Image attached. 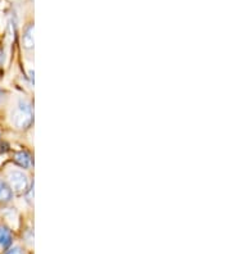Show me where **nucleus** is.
I'll use <instances>...</instances> for the list:
<instances>
[{"mask_svg": "<svg viewBox=\"0 0 231 254\" xmlns=\"http://www.w3.org/2000/svg\"><path fill=\"white\" fill-rule=\"evenodd\" d=\"M6 183L9 184L12 191L18 195H25L31 185L28 176L21 170H10L6 175Z\"/></svg>", "mask_w": 231, "mask_h": 254, "instance_id": "nucleus-2", "label": "nucleus"}, {"mask_svg": "<svg viewBox=\"0 0 231 254\" xmlns=\"http://www.w3.org/2000/svg\"><path fill=\"white\" fill-rule=\"evenodd\" d=\"M14 162L23 170H30L32 167V157L26 150H21L14 154Z\"/></svg>", "mask_w": 231, "mask_h": 254, "instance_id": "nucleus-6", "label": "nucleus"}, {"mask_svg": "<svg viewBox=\"0 0 231 254\" xmlns=\"http://www.w3.org/2000/svg\"><path fill=\"white\" fill-rule=\"evenodd\" d=\"M5 91L3 90V89H0V104H3L4 100H5Z\"/></svg>", "mask_w": 231, "mask_h": 254, "instance_id": "nucleus-8", "label": "nucleus"}, {"mask_svg": "<svg viewBox=\"0 0 231 254\" xmlns=\"http://www.w3.org/2000/svg\"><path fill=\"white\" fill-rule=\"evenodd\" d=\"M34 122V111L32 104L27 99H18L14 109L10 112V124L17 130H27Z\"/></svg>", "mask_w": 231, "mask_h": 254, "instance_id": "nucleus-1", "label": "nucleus"}, {"mask_svg": "<svg viewBox=\"0 0 231 254\" xmlns=\"http://www.w3.org/2000/svg\"><path fill=\"white\" fill-rule=\"evenodd\" d=\"M13 195L14 192L10 189L9 184L6 183V180L0 179V205L9 204L13 200Z\"/></svg>", "mask_w": 231, "mask_h": 254, "instance_id": "nucleus-4", "label": "nucleus"}, {"mask_svg": "<svg viewBox=\"0 0 231 254\" xmlns=\"http://www.w3.org/2000/svg\"><path fill=\"white\" fill-rule=\"evenodd\" d=\"M3 254H27V251L23 245L21 244H12L9 248L3 251Z\"/></svg>", "mask_w": 231, "mask_h": 254, "instance_id": "nucleus-7", "label": "nucleus"}, {"mask_svg": "<svg viewBox=\"0 0 231 254\" xmlns=\"http://www.w3.org/2000/svg\"><path fill=\"white\" fill-rule=\"evenodd\" d=\"M13 231L5 225H0V248L5 251L6 248H9L10 245L13 244Z\"/></svg>", "mask_w": 231, "mask_h": 254, "instance_id": "nucleus-3", "label": "nucleus"}, {"mask_svg": "<svg viewBox=\"0 0 231 254\" xmlns=\"http://www.w3.org/2000/svg\"><path fill=\"white\" fill-rule=\"evenodd\" d=\"M22 45L26 50L34 49V25L32 23H27L23 32H22Z\"/></svg>", "mask_w": 231, "mask_h": 254, "instance_id": "nucleus-5", "label": "nucleus"}]
</instances>
